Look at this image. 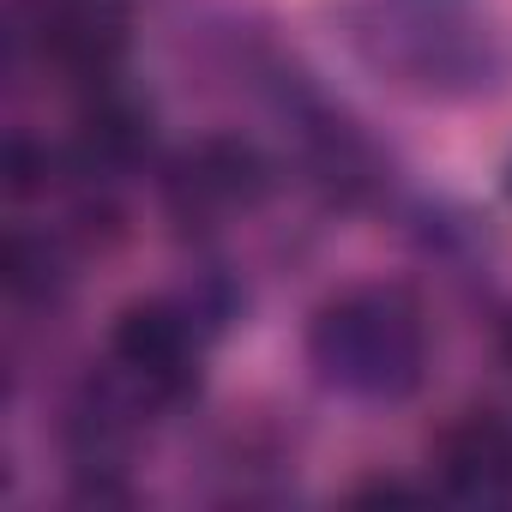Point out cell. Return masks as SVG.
Here are the masks:
<instances>
[{"label":"cell","instance_id":"1","mask_svg":"<svg viewBox=\"0 0 512 512\" xmlns=\"http://www.w3.org/2000/svg\"><path fill=\"white\" fill-rule=\"evenodd\" d=\"M422 320L398 290H356L332 302L314 326V362L332 386L362 398H398L422 380Z\"/></svg>","mask_w":512,"mask_h":512},{"label":"cell","instance_id":"2","mask_svg":"<svg viewBox=\"0 0 512 512\" xmlns=\"http://www.w3.org/2000/svg\"><path fill=\"white\" fill-rule=\"evenodd\" d=\"M121 374H133L139 386L151 392H181L187 386V362H193V338H187V320L163 302H139L115 320V338H109Z\"/></svg>","mask_w":512,"mask_h":512},{"label":"cell","instance_id":"3","mask_svg":"<svg viewBox=\"0 0 512 512\" xmlns=\"http://www.w3.org/2000/svg\"><path fill=\"white\" fill-rule=\"evenodd\" d=\"M440 476L464 500H512V428L500 416H470L440 440Z\"/></svg>","mask_w":512,"mask_h":512}]
</instances>
